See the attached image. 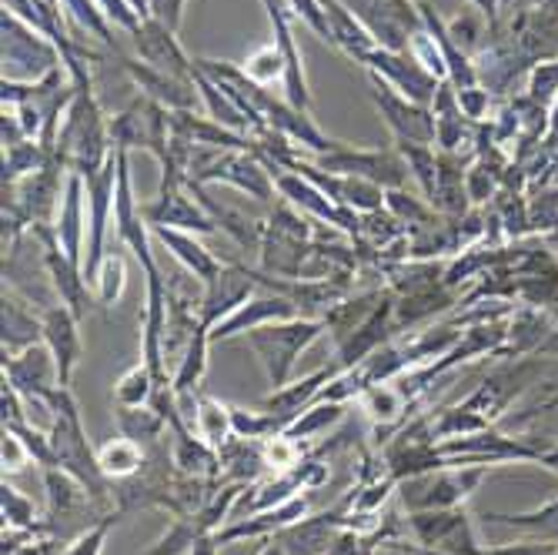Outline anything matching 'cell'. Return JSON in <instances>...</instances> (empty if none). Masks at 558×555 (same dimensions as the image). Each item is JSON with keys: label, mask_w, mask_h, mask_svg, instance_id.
I'll use <instances>...</instances> for the list:
<instances>
[{"label": "cell", "mask_w": 558, "mask_h": 555, "mask_svg": "<svg viewBox=\"0 0 558 555\" xmlns=\"http://www.w3.org/2000/svg\"><path fill=\"white\" fill-rule=\"evenodd\" d=\"M47 409H50V445H54V469L71 472L77 482H84V488L90 492V498L100 506L111 502V482L105 479L97 466V451L90 448L84 425H81V412H77V401L71 395V388H54L47 395Z\"/></svg>", "instance_id": "1"}, {"label": "cell", "mask_w": 558, "mask_h": 555, "mask_svg": "<svg viewBox=\"0 0 558 555\" xmlns=\"http://www.w3.org/2000/svg\"><path fill=\"white\" fill-rule=\"evenodd\" d=\"M325 318H291V322H275V325H265V328H255L247 331L244 341L247 348L255 351L268 382H271V391L275 388H284L291 382V372H294V362L304 348H308L322 331H325Z\"/></svg>", "instance_id": "2"}, {"label": "cell", "mask_w": 558, "mask_h": 555, "mask_svg": "<svg viewBox=\"0 0 558 555\" xmlns=\"http://www.w3.org/2000/svg\"><path fill=\"white\" fill-rule=\"evenodd\" d=\"M488 466H451L438 472H425L415 479L398 482L401 506L412 512H435V509H459L465 498L485 482Z\"/></svg>", "instance_id": "3"}, {"label": "cell", "mask_w": 558, "mask_h": 555, "mask_svg": "<svg viewBox=\"0 0 558 555\" xmlns=\"http://www.w3.org/2000/svg\"><path fill=\"white\" fill-rule=\"evenodd\" d=\"M409 529L415 535V542L428 552H441V555H482L472 519L465 516V509H435V512H412L409 516Z\"/></svg>", "instance_id": "4"}, {"label": "cell", "mask_w": 558, "mask_h": 555, "mask_svg": "<svg viewBox=\"0 0 558 555\" xmlns=\"http://www.w3.org/2000/svg\"><path fill=\"white\" fill-rule=\"evenodd\" d=\"M351 509H354V495L348 488V495L341 502H335L328 512L304 516V519L291 522L288 529H281L278 535H271V539H278L288 555H328L335 548L338 535L344 532Z\"/></svg>", "instance_id": "5"}, {"label": "cell", "mask_w": 558, "mask_h": 555, "mask_svg": "<svg viewBox=\"0 0 558 555\" xmlns=\"http://www.w3.org/2000/svg\"><path fill=\"white\" fill-rule=\"evenodd\" d=\"M255 272H247L241 265H225L208 285H205V294H201V325L208 331L225 322L231 312H238L244 301H251L255 294Z\"/></svg>", "instance_id": "6"}, {"label": "cell", "mask_w": 558, "mask_h": 555, "mask_svg": "<svg viewBox=\"0 0 558 555\" xmlns=\"http://www.w3.org/2000/svg\"><path fill=\"white\" fill-rule=\"evenodd\" d=\"M298 305L288 298V294H268V298H251L238 312H231L225 322H218L208 335L211 341H228V338H238V335H247L255 328H265V325H275V322H291L298 318Z\"/></svg>", "instance_id": "7"}, {"label": "cell", "mask_w": 558, "mask_h": 555, "mask_svg": "<svg viewBox=\"0 0 558 555\" xmlns=\"http://www.w3.org/2000/svg\"><path fill=\"white\" fill-rule=\"evenodd\" d=\"M308 516V498L298 495L284 506H275V509H265V512H251V516H241V519H231L221 532H215L218 545H228V542H265L271 535H278L281 529H288L291 522Z\"/></svg>", "instance_id": "8"}, {"label": "cell", "mask_w": 558, "mask_h": 555, "mask_svg": "<svg viewBox=\"0 0 558 555\" xmlns=\"http://www.w3.org/2000/svg\"><path fill=\"white\" fill-rule=\"evenodd\" d=\"M535 375V362H525V365H515V369H501V372H495V375H488L462 406L465 409H472V412H478L488 425L509 409V401L529 385V378Z\"/></svg>", "instance_id": "9"}, {"label": "cell", "mask_w": 558, "mask_h": 555, "mask_svg": "<svg viewBox=\"0 0 558 555\" xmlns=\"http://www.w3.org/2000/svg\"><path fill=\"white\" fill-rule=\"evenodd\" d=\"M44 345L50 348V355L58 362V378H61V388L71 385V375L81 362V331H77V315L68 309V305H58V309H47L44 312Z\"/></svg>", "instance_id": "10"}, {"label": "cell", "mask_w": 558, "mask_h": 555, "mask_svg": "<svg viewBox=\"0 0 558 555\" xmlns=\"http://www.w3.org/2000/svg\"><path fill=\"white\" fill-rule=\"evenodd\" d=\"M335 375H338V365H328V369H318V372L304 375V378H298V382H288L284 388H275V391L262 401V412L281 419L284 429H288L304 409L312 406V401L318 398V391H322Z\"/></svg>", "instance_id": "11"}, {"label": "cell", "mask_w": 558, "mask_h": 555, "mask_svg": "<svg viewBox=\"0 0 558 555\" xmlns=\"http://www.w3.org/2000/svg\"><path fill=\"white\" fill-rule=\"evenodd\" d=\"M44 488H47V509H50V519L61 516V519H71L77 512H87L97 502L90 498V492L84 488V482H77L71 472L64 469H44Z\"/></svg>", "instance_id": "12"}, {"label": "cell", "mask_w": 558, "mask_h": 555, "mask_svg": "<svg viewBox=\"0 0 558 555\" xmlns=\"http://www.w3.org/2000/svg\"><path fill=\"white\" fill-rule=\"evenodd\" d=\"M158 231V238L171 248V255L184 265V272L187 275H194L197 281H211L225 265L211 255V251L205 248V244H197L191 234H181L178 228H155Z\"/></svg>", "instance_id": "13"}, {"label": "cell", "mask_w": 558, "mask_h": 555, "mask_svg": "<svg viewBox=\"0 0 558 555\" xmlns=\"http://www.w3.org/2000/svg\"><path fill=\"white\" fill-rule=\"evenodd\" d=\"M208 345H211V335L205 325H197V331L191 335L187 348H184V355L171 375V391L174 398H184V395H197L201 388V378H205L208 372Z\"/></svg>", "instance_id": "14"}, {"label": "cell", "mask_w": 558, "mask_h": 555, "mask_svg": "<svg viewBox=\"0 0 558 555\" xmlns=\"http://www.w3.org/2000/svg\"><path fill=\"white\" fill-rule=\"evenodd\" d=\"M97 466L108 482H128L147 466V451L137 442L121 435V438L108 442L105 448H97Z\"/></svg>", "instance_id": "15"}, {"label": "cell", "mask_w": 558, "mask_h": 555, "mask_svg": "<svg viewBox=\"0 0 558 555\" xmlns=\"http://www.w3.org/2000/svg\"><path fill=\"white\" fill-rule=\"evenodd\" d=\"M118 429H121L124 438H131L144 451H150V448H158L165 442V432L171 425L155 406H141V409H118Z\"/></svg>", "instance_id": "16"}, {"label": "cell", "mask_w": 558, "mask_h": 555, "mask_svg": "<svg viewBox=\"0 0 558 555\" xmlns=\"http://www.w3.org/2000/svg\"><path fill=\"white\" fill-rule=\"evenodd\" d=\"M147 221L155 228H187V231H215V221L205 218L197 208H191L184 197L174 191H165L161 201L147 212Z\"/></svg>", "instance_id": "17"}, {"label": "cell", "mask_w": 558, "mask_h": 555, "mask_svg": "<svg viewBox=\"0 0 558 555\" xmlns=\"http://www.w3.org/2000/svg\"><path fill=\"white\" fill-rule=\"evenodd\" d=\"M194 432L197 438H205L211 448H225L234 438V425H231V406H221L218 398L201 395L197 398V415H194Z\"/></svg>", "instance_id": "18"}, {"label": "cell", "mask_w": 558, "mask_h": 555, "mask_svg": "<svg viewBox=\"0 0 558 555\" xmlns=\"http://www.w3.org/2000/svg\"><path fill=\"white\" fill-rule=\"evenodd\" d=\"M37 335H44V322L27 315L21 301L4 294V359L21 355L24 348L37 345Z\"/></svg>", "instance_id": "19"}, {"label": "cell", "mask_w": 558, "mask_h": 555, "mask_svg": "<svg viewBox=\"0 0 558 555\" xmlns=\"http://www.w3.org/2000/svg\"><path fill=\"white\" fill-rule=\"evenodd\" d=\"M344 419V401H312L281 435H288L291 442H304L318 432H328L331 425H338Z\"/></svg>", "instance_id": "20"}, {"label": "cell", "mask_w": 558, "mask_h": 555, "mask_svg": "<svg viewBox=\"0 0 558 555\" xmlns=\"http://www.w3.org/2000/svg\"><path fill=\"white\" fill-rule=\"evenodd\" d=\"M158 391V378L150 375V369L141 362L134 369H128L118 385H114V401L118 409H141V406H150V398Z\"/></svg>", "instance_id": "21"}, {"label": "cell", "mask_w": 558, "mask_h": 555, "mask_svg": "<svg viewBox=\"0 0 558 555\" xmlns=\"http://www.w3.org/2000/svg\"><path fill=\"white\" fill-rule=\"evenodd\" d=\"M0 506H4V522H8V529L47 535L50 526L37 519L34 506H31V502H27L14 485H8V479H4V488H0Z\"/></svg>", "instance_id": "22"}, {"label": "cell", "mask_w": 558, "mask_h": 555, "mask_svg": "<svg viewBox=\"0 0 558 555\" xmlns=\"http://www.w3.org/2000/svg\"><path fill=\"white\" fill-rule=\"evenodd\" d=\"M121 516L124 512H105L100 516V522L97 526H87L68 548H64V555H100V548H105V539H108V532L121 522Z\"/></svg>", "instance_id": "23"}, {"label": "cell", "mask_w": 558, "mask_h": 555, "mask_svg": "<svg viewBox=\"0 0 558 555\" xmlns=\"http://www.w3.org/2000/svg\"><path fill=\"white\" fill-rule=\"evenodd\" d=\"M97 294H100V305H114V301L121 298L124 291V258L118 255H108L105 262H100V272H97Z\"/></svg>", "instance_id": "24"}, {"label": "cell", "mask_w": 558, "mask_h": 555, "mask_svg": "<svg viewBox=\"0 0 558 555\" xmlns=\"http://www.w3.org/2000/svg\"><path fill=\"white\" fill-rule=\"evenodd\" d=\"M27 459H31V456H27L24 442H21L14 432H4V475H14V472H21Z\"/></svg>", "instance_id": "25"}, {"label": "cell", "mask_w": 558, "mask_h": 555, "mask_svg": "<svg viewBox=\"0 0 558 555\" xmlns=\"http://www.w3.org/2000/svg\"><path fill=\"white\" fill-rule=\"evenodd\" d=\"M255 555H288V552H284V545L278 539H265V545Z\"/></svg>", "instance_id": "26"}, {"label": "cell", "mask_w": 558, "mask_h": 555, "mask_svg": "<svg viewBox=\"0 0 558 555\" xmlns=\"http://www.w3.org/2000/svg\"><path fill=\"white\" fill-rule=\"evenodd\" d=\"M542 466H548V469H555V472H558V445H551V448H545V451H542Z\"/></svg>", "instance_id": "27"}, {"label": "cell", "mask_w": 558, "mask_h": 555, "mask_svg": "<svg viewBox=\"0 0 558 555\" xmlns=\"http://www.w3.org/2000/svg\"><path fill=\"white\" fill-rule=\"evenodd\" d=\"M328 555H331V552H328Z\"/></svg>", "instance_id": "28"}]
</instances>
